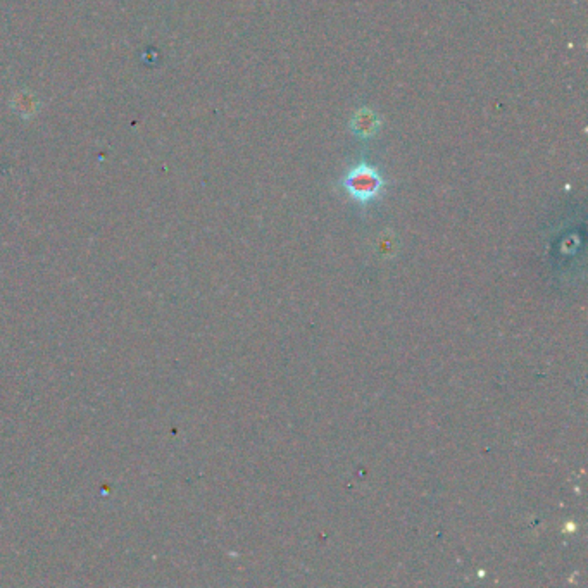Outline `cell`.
Wrapping results in <instances>:
<instances>
[{
	"label": "cell",
	"mask_w": 588,
	"mask_h": 588,
	"mask_svg": "<svg viewBox=\"0 0 588 588\" xmlns=\"http://www.w3.org/2000/svg\"><path fill=\"white\" fill-rule=\"evenodd\" d=\"M343 188L359 202H371L382 192L383 178L378 169L373 166L359 164L343 176Z\"/></svg>",
	"instance_id": "obj_1"
},
{
	"label": "cell",
	"mask_w": 588,
	"mask_h": 588,
	"mask_svg": "<svg viewBox=\"0 0 588 588\" xmlns=\"http://www.w3.org/2000/svg\"><path fill=\"white\" fill-rule=\"evenodd\" d=\"M352 128H354L356 133L362 135V137H371L378 130V120L371 111H361L354 118Z\"/></svg>",
	"instance_id": "obj_2"
}]
</instances>
